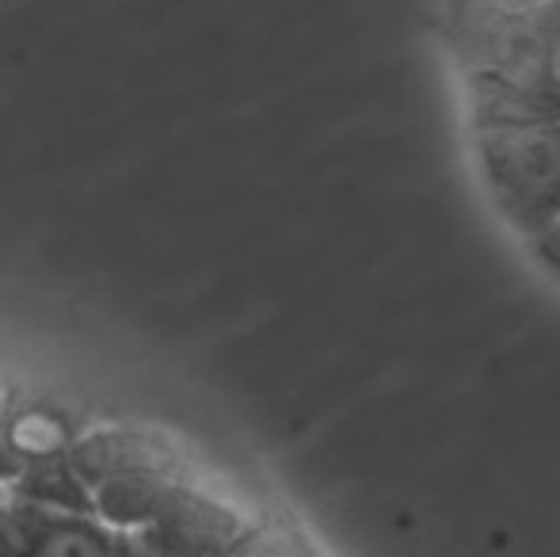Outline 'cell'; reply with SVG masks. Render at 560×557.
<instances>
[{
    "mask_svg": "<svg viewBox=\"0 0 560 557\" xmlns=\"http://www.w3.org/2000/svg\"><path fill=\"white\" fill-rule=\"evenodd\" d=\"M420 35L469 207L560 305V0H428Z\"/></svg>",
    "mask_w": 560,
    "mask_h": 557,
    "instance_id": "obj_1",
    "label": "cell"
},
{
    "mask_svg": "<svg viewBox=\"0 0 560 557\" xmlns=\"http://www.w3.org/2000/svg\"><path fill=\"white\" fill-rule=\"evenodd\" d=\"M31 557H107L104 543L81 527H58L31 543Z\"/></svg>",
    "mask_w": 560,
    "mask_h": 557,
    "instance_id": "obj_2",
    "label": "cell"
}]
</instances>
